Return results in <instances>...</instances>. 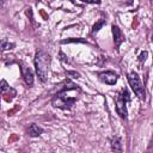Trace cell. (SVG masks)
<instances>
[{
    "mask_svg": "<svg viewBox=\"0 0 153 153\" xmlns=\"http://www.w3.org/2000/svg\"><path fill=\"white\" fill-rule=\"evenodd\" d=\"M73 87H76V86H75L73 82H71L69 80H67V81H66V86H63V87L61 88V91H59V92L54 96V98H53V100H51L53 105H54L55 108H59V109H71L72 105L76 102V97L67 96V91H68L69 88H73Z\"/></svg>",
    "mask_w": 153,
    "mask_h": 153,
    "instance_id": "6da1fadb",
    "label": "cell"
},
{
    "mask_svg": "<svg viewBox=\"0 0 153 153\" xmlns=\"http://www.w3.org/2000/svg\"><path fill=\"white\" fill-rule=\"evenodd\" d=\"M50 62H51V57L48 53L43 51V50H37L36 55H35V67H36V73L39 78L41 81H45L47 76H48V72H49V67H50Z\"/></svg>",
    "mask_w": 153,
    "mask_h": 153,
    "instance_id": "7a4b0ae2",
    "label": "cell"
},
{
    "mask_svg": "<svg viewBox=\"0 0 153 153\" xmlns=\"http://www.w3.org/2000/svg\"><path fill=\"white\" fill-rule=\"evenodd\" d=\"M128 102H130V94H129L128 90L124 87L121 90V92L115 98L116 111L120 115V117H122V118H127V116H128V111H127V103Z\"/></svg>",
    "mask_w": 153,
    "mask_h": 153,
    "instance_id": "3957f363",
    "label": "cell"
},
{
    "mask_svg": "<svg viewBox=\"0 0 153 153\" xmlns=\"http://www.w3.org/2000/svg\"><path fill=\"white\" fill-rule=\"evenodd\" d=\"M127 79H128V82H129L131 90L134 91V93H135L140 99L145 100V99H146V91H145V87H143V85H142V82H141V80H140V78H139V75H137V73H136V72H130V73H128Z\"/></svg>",
    "mask_w": 153,
    "mask_h": 153,
    "instance_id": "277c9868",
    "label": "cell"
},
{
    "mask_svg": "<svg viewBox=\"0 0 153 153\" xmlns=\"http://www.w3.org/2000/svg\"><path fill=\"white\" fill-rule=\"evenodd\" d=\"M98 78L100 81L108 84V85H115L117 79H118V75L112 72V71H105V72H102L98 74Z\"/></svg>",
    "mask_w": 153,
    "mask_h": 153,
    "instance_id": "5b68a950",
    "label": "cell"
},
{
    "mask_svg": "<svg viewBox=\"0 0 153 153\" xmlns=\"http://www.w3.org/2000/svg\"><path fill=\"white\" fill-rule=\"evenodd\" d=\"M20 72H22V76H23L25 84L27 86H31L33 84V73H32L31 68L27 67L24 62H20Z\"/></svg>",
    "mask_w": 153,
    "mask_h": 153,
    "instance_id": "8992f818",
    "label": "cell"
},
{
    "mask_svg": "<svg viewBox=\"0 0 153 153\" xmlns=\"http://www.w3.org/2000/svg\"><path fill=\"white\" fill-rule=\"evenodd\" d=\"M112 36H114V42H115V47L116 49H118V47L121 45V43L124 41V35L121 31V29L117 25H112Z\"/></svg>",
    "mask_w": 153,
    "mask_h": 153,
    "instance_id": "52a82bcc",
    "label": "cell"
},
{
    "mask_svg": "<svg viewBox=\"0 0 153 153\" xmlns=\"http://www.w3.org/2000/svg\"><path fill=\"white\" fill-rule=\"evenodd\" d=\"M42 133H43V129H42L39 126H37L36 123H31V124L29 126V128H27V134H29L30 136H32V137L39 136Z\"/></svg>",
    "mask_w": 153,
    "mask_h": 153,
    "instance_id": "ba28073f",
    "label": "cell"
},
{
    "mask_svg": "<svg viewBox=\"0 0 153 153\" xmlns=\"http://www.w3.org/2000/svg\"><path fill=\"white\" fill-rule=\"evenodd\" d=\"M110 143H111V148L112 151H122V143H121V139L118 136H112L110 139Z\"/></svg>",
    "mask_w": 153,
    "mask_h": 153,
    "instance_id": "9c48e42d",
    "label": "cell"
},
{
    "mask_svg": "<svg viewBox=\"0 0 153 153\" xmlns=\"http://www.w3.org/2000/svg\"><path fill=\"white\" fill-rule=\"evenodd\" d=\"M104 24H105V19H99L98 23H96V24L93 25V30H92V32H97Z\"/></svg>",
    "mask_w": 153,
    "mask_h": 153,
    "instance_id": "30bf717a",
    "label": "cell"
},
{
    "mask_svg": "<svg viewBox=\"0 0 153 153\" xmlns=\"http://www.w3.org/2000/svg\"><path fill=\"white\" fill-rule=\"evenodd\" d=\"M10 47H12V44L7 43V41H6V39H2V43H1V48H2V50H6V49H11Z\"/></svg>",
    "mask_w": 153,
    "mask_h": 153,
    "instance_id": "8fae6325",
    "label": "cell"
},
{
    "mask_svg": "<svg viewBox=\"0 0 153 153\" xmlns=\"http://www.w3.org/2000/svg\"><path fill=\"white\" fill-rule=\"evenodd\" d=\"M82 2H86V4H100L102 0H80Z\"/></svg>",
    "mask_w": 153,
    "mask_h": 153,
    "instance_id": "7c38bea8",
    "label": "cell"
},
{
    "mask_svg": "<svg viewBox=\"0 0 153 153\" xmlns=\"http://www.w3.org/2000/svg\"><path fill=\"white\" fill-rule=\"evenodd\" d=\"M68 75H73V78H79V73L76 72H67Z\"/></svg>",
    "mask_w": 153,
    "mask_h": 153,
    "instance_id": "4fadbf2b",
    "label": "cell"
},
{
    "mask_svg": "<svg viewBox=\"0 0 153 153\" xmlns=\"http://www.w3.org/2000/svg\"><path fill=\"white\" fill-rule=\"evenodd\" d=\"M146 56H147V51H143V53L140 55V61H145Z\"/></svg>",
    "mask_w": 153,
    "mask_h": 153,
    "instance_id": "5bb4252c",
    "label": "cell"
}]
</instances>
